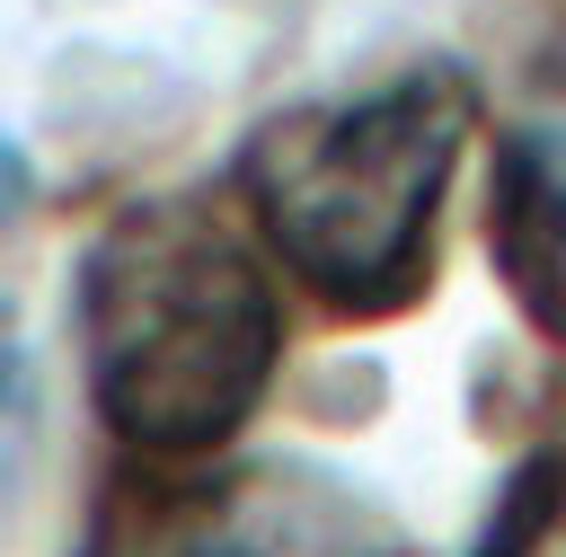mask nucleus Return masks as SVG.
Returning <instances> with one entry per match:
<instances>
[{
    "label": "nucleus",
    "mask_w": 566,
    "mask_h": 557,
    "mask_svg": "<svg viewBox=\"0 0 566 557\" xmlns=\"http://www.w3.org/2000/svg\"><path fill=\"white\" fill-rule=\"evenodd\" d=\"M469 557H566V442H539L504 469Z\"/></svg>",
    "instance_id": "nucleus-5"
},
{
    "label": "nucleus",
    "mask_w": 566,
    "mask_h": 557,
    "mask_svg": "<svg viewBox=\"0 0 566 557\" xmlns=\"http://www.w3.org/2000/svg\"><path fill=\"white\" fill-rule=\"evenodd\" d=\"M27 433H35V354H27V336H18V318L0 301V486H9L18 451H27Z\"/></svg>",
    "instance_id": "nucleus-6"
},
{
    "label": "nucleus",
    "mask_w": 566,
    "mask_h": 557,
    "mask_svg": "<svg viewBox=\"0 0 566 557\" xmlns=\"http://www.w3.org/2000/svg\"><path fill=\"white\" fill-rule=\"evenodd\" d=\"M18 203H27V150H18L9 133H0V221H9Z\"/></svg>",
    "instance_id": "nucleus-7"
},
{
    "label": "nucleus",
    "mask_w": 566,
    "mask_h": 557,
    "mask_svg": "<svg viewBox=\"0 0 566 557\" xmlns=\"http://www.w3.org/2000/svg\"><path fill=\"white\" fill-rule=\"evenodd\" d=\"M80 380L133 460H212L283 371L265 256L203 195L115 203L71 274Z\"/></svg>",
    "instance_id": "nucleus-1"
},
{
    "label": "nucleus",
    "mask_w": 566,
    "mask_h": 557,
    "mask_svg": "<svg viewBox=\"0 0 566 557\" xmlns=\"http://www.w3.org/2000/svg\"><path fill=\"white\" fill-rule=\"evenodd\" d=\"M478 133V80L460 62H416L354 97H310L265 115L230 186L265 256L336 318H389L424 292L433 221Z\"/></svg>",
    "instance_id": "nucleus-2"
},
{
    "label": "nucleus",
    "mask_w": 566,
    "mask_h": 557,
    "mask_svg": "<svg viewBox=\"0 0 566 557\" xmlns=\"http://www.w3.org/2000/svg\"><path fill=\"white\" fill-rule=\"evenodd\" d=\"M486 256H495L513 309L566 354V97L495 133Z\"/></svg>",
    "instance_id": "nucleus-4"
},
{
    "label": "nucleus",
    "mask_w": 566,
    "mask_h": 557,
    "mask_svg": "<svg viewBox=\"0 0 566 557\" xmlns=\"http://www.w3.org/2000/svg\"><path fill=\"white\" fill-rule=\"evenodd\" d=\"M71 557H416V530L327 460L248 451L106 477Z\"/></svg>",
    "instance_id": "nucleus-3"
}]
</instances>
